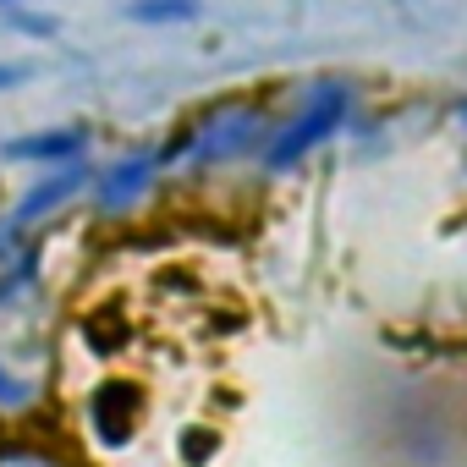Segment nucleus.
<instances>
[{
  "label": "nucleus",
  "mask_w": 467,
  "mask_h": 467,
  "mask_svg": "<svg viewBox=\"0 0 467 467\" xmlns=\"http://www.w3.org/2000/svg\"><path fill=\"white\" fill-rule=\"evenodd\" d=\"M28 78H34V67H28V61H0V94L17 88V83H28Z\"/></svg>",
  "instance_id": "9"
},
{
  "label": "nucleus",
  "mask_w": 467,
  "mask_h": 467,
  "mask_svg": "<svg viewBox=\"0 0 467 467\" xmlns=\"http://www.w3.org/2000/svg\"><path fill=\"white\" fill-rule=\"evenodd\" d=\"M88 154V127H39V132H23L12 143H0V160H12V165H72Z\"/></svg>",
  "instance_id": "5"
},
{
  "label": "nucleus",
  "mask_w": 467,
  "mask_h": 467,
  "mask_svg": "<svg viewBox=\"0 0 467 467\" xmlns=\"http://www.w3.org/2000/svg\"><path fill=\"white\" fill-rule=\"evenodd\" d=\"M127 17L143 28H182L198 17V0H127Z\"/></svg>",
  "instance_id": "7"
},
{
  "label": "nucleus",
  "mask_w": 467,
  "mask_h": 467,
  "mask_svg": "<svg viewBox=\"0 0 467 467\" xmlns=\"http://www.w3.org/2000/svg\"><path fill=\"white\" fill-rule=\"evenodd\" d=\"M88 434L105 451L138 440V396H132V385H99L88 396Z\"/></svg>",
  "instance_id": "6"
},
{
  "label": "nucleus",
  "mask_w": 467,
  "mask_h": 467,
  "mask_svg": "<svg viewBox=\"0 0 467 467\" xmlns=\"http://www.w3.org/2000/svg\"><path fill=\"white\" fill-rule=\"evenodd\" d=\"M0 467H56L45 451H28V445H12V451H0Z\"/></svg>",
  "instance_id": "8"
},
{
  "label": "nucleus",
  "mask_w": 467,
  "mask_h": 467,
  "mask_svg": "<svg viewBox=\"0 0 467 467\" xmlns=\"http://www.w3.org/2000/svg\"><path fill=\"white\" fill-rule=\"evenodd\" d=\"M88 165L83 160H72V165H50L28 192H23V203L12 209V225H6V237H23V231H34V225H45L50 214H61L78 192H88Z\"/></svg>",
  "instance_id": "4"
},
{
  "label": "nucleus",
  "mask_w": 467,
  "mask_h": 467,
  "mask_svg": "<svg viewBox=\"0 0 467 467\" xmlns=\"http://www.w3.org/2000/svg\"><path fill=\"white\" fill-rule=\"evenodd\" d=\"M270 138V121L248 105H225L203 121H192L182 138H171L160 149V165H176V160H198V165H231V160H243L254 149H265Z\"/></svg>",
  "instance_id": "2"
},
{
  "label": "nucleus",
  "mask_w": 467,
  "mask_h": 467,
  "mask_svg": "<svg viewBox=\"0 0 467 467\" xmlns=\"http://www.w3.org/2000/svg\"><path fill=\"white\" fill-rule=\"evenodd\" d=\"M352 105H358V94H352L347 83H319V88H308L303 105H297L286 121H270V138H265V149H259L265 171H270V176L297 171L314 149H325V143L347 127Z\"/></svg>",
  "instance_id": "1"
},
{
  "label": "nucleus",
  "mask_w": 467,
  "mask_h": 467,
  "mask_svg": "<svg viewBox=\"0 0 467 467\" xmlns=\"http://www.w3.org/2000/svg\"><path fill=\"white\" fill-rule=\"evenodd\" d=\"M456 116H462V132H467V99H462V110H456Z\"/></svg>",
  "instance_id": "11"
},
{
  "label": "nucleus",
  "mask_w": 467,
  "mask_h": 467,
  "mask_svg": "<svg viewBox=\"0 0 467 467\" xmlns=\"http://www.w3.org/2000/svg\"><path fill=\"white\" fill-rule=\"evenodd\" d=\"M0 6H6V12H12V6H28V0H0Z\"/></svg>",
  "instance_id": "10"
},
{
  "label": "nucleus",
  "mask_w": 467,
  "mask_h": 467,
  "mask_svg": "<svg viewBox=\"0 0 467 467\" xmlns=\"http://www.w3.org/2000/svg\"><path fill=\"white\" fill-rule=\"evenodd\" d=\"M160 171H165V165H160V149H127V154H116L105 171L88 176V203H94L99 214H127V209H138V203L149 198V187H154Z\"/></svg>",
  "instance_id": "3"
}]
</instances>
